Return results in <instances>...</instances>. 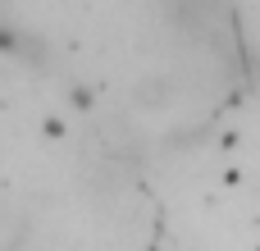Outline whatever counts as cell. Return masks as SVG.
Listing matches in <instances>:
<instances>
[{"instance_id":"obj_1","label":"cell","mask_w":260,"mask_h":251,"mask_svg":"<svg viewBox=\"0 0 260 251\" xmlns=\"http://www.w3.org/2000/svg\"><path fill=\"white\" fill-rule=\"evenodd\" d=\"M142 91H146V96H142L146 105H160V101H165V82H146Z\"/></svg>"}]
</instances>
